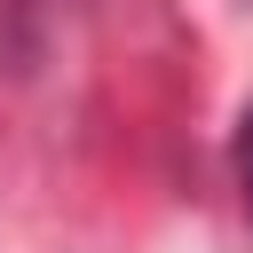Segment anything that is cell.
<instances>
[{
    "label": "cell",
    "instance_id": "1",
    "mask_svg": "<svg viewBox=\"0 0 253 253\" xmlns=\"http://www.w3.org/2000/svg\"><path fill=\"white\" fill-rule=\"evenodd\" d=\"M237 190H245V213H253V103L237 119Z\"/></svg>",
    "mask_w": 253,
    "mask_h": 253
}]
</instances>
